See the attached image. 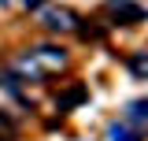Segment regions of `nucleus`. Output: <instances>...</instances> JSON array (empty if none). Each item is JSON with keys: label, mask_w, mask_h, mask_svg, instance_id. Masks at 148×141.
I'll return each instance as SVG.
<instances>
[{"label": "nucleus", "mask_w": 148, "mask_h": 141, "mask_svg": "<svg viewBox=\"0 0 148 141\" xmlns=\"http://www.w3.org/2000/svg\"><path fill=\"white\" fill-rule=\"evenodd\" d=\"M37 63H41V67H63L67 56L59 52V48H37V52H30L26 59H22V67H30V70H34Z\"/></svg>", "instance_id": "f257e3e1"}, {"label": "nucleus", "mask_w": 148, "mask_h": 141, "mask_svg": "<svg viewBox=\"0 0 148 141\" xmlns=\"http://www.w3.org/2000/svg\"><path fill=\"white\" fill-rule=\"evenodd\" d=\"M45 26H48V30H71V26H74V15L63 11V8H59V11H45Z\"/></svg>", "instance_id": "f03ea898"}, {"label": "nucleus", "mask_w": 148, "mask_h": 141, "mask_svg": "<svg viewBox=\"0 0 148 141\" xmlns=\"http://www.w3.org/2000/svg\"><path fill=\"white\" fill-rule=\"evenodd\" d=\"M126 115H130V123L148 126V100H133V104L126 108Z\"/></svg>", "instance_id": "7ed1b4c3"}, {"label": "nucleus", "mask_w": 148, "mask_h": 141, "mask_svg": "<svg viewBox=\"0 0 148 141\" xmlns=\"http://www.w3.org/2000/svg\"><path fill=\"white\" fill-rule=\"evenodd\" d=\"M78 100H85V89H82V86H74L71 93H67V97L59 100V108H71V104H78Z\"/></svg>", "instance_id": "20e7f679"}, {"label": "nucleus", "mask_w": 148, "mask_h": 141, "mask_svg": "<svg viewBox=\"0 0 148 141\" xmlns=\"http://www.w3.org/2000/svg\"><path fill=\"white\" fill-rule=\"evenodd\" d=\"M130 67H133V74L148 78V56H133V59H130Z\"/></svg>", "instance_id": "39448f33"}, {"label": "nucleus", "mask_w": 148, "mask_h": 141, "mask_svg": "<svg viewBox=\"0 0 148 141\" xmlns=\"http://www.w3.org/2000/svg\"><path fill=\"white\" fill-rule=\"evenodd\" d=\"M111 141H137V138L130 134L126 126H111Z\"/></svg>", "instance_id": "423d86ee"}, {"label": "nucleus", "mask_w": 148, "mask_h": 141, "mask_svg": "<svg viewBox=\"0 0 148 141\" xmlns=\"http://www.w3.org/2000/svg\"><path fill=\"white\" fill-rule=\"evenodd\" d=\"M22 4H26V8H41L45 0H22Z\"/></svg>", "instance_id": "0eeeda50"}]
</instances>
